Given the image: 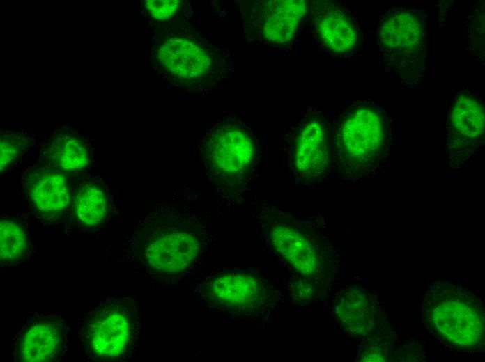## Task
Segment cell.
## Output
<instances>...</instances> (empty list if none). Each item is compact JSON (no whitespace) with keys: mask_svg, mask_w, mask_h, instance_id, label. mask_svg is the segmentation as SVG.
Wrapping results in <instances>:
<instances>
[{"mask_svg":"<svg viewBox=\"0 0 485 362\" xmlns=\"http://www.w3.org/2000/svg\"><path fill=\"white\" fill-rule=\"evenodd\" d=\"M151 57L171 87L190 94L216 88L232 70L226 49L183 22L167 24L152 47Z\"/></svg>","mask_w":485,"mask_h":362,"instance_id":"obj_1","label":"cell"},{"mask_svg":"<svg viewBox=\"0 0 485 362\" xmlns=\"http://www.w3.org/2000/svg\"><path fill=\"white\" fill-rule=\"evenodd\" d=\"M332 159L343 178L359 180L373 175L387 153L389 131L384 111L371 102L347 107L334 127Z\"/></svg>","mask_w":485,"mask_h":362,"instance_id":"obj_2","label":"cell"},{"mask_svg":"<svg viewBox=\"0 0 485 362\" xmlns=\"http://www.w3.org/2000/svg\"><path fill=\"white\" fill-rule=\"evenodd\" d=\"M421 307L425 326L443 343L461 352L484 348L483 304L467 288L438 280L426 289Z\"/></svg>","mask_w":485,"mask_h":362,"instance_id":"obj_3","label":"cell"},{"mask_svg":"<svg viewBox=\"0 0 485 362\" xmlns=\"http://www.w3.org/2000/svg\"><path fill=\"white\" fill-rule=\"evenodd\" d=\"M140 331V310L134 299L105 297L82 319L80 349L86 359L95 361L124 359L137 348Z\"/></svg>","mask_w":485,"mask_h":362,"instance_id":"obj_4","label":"cell"},{"mask_svg":"<svg viewBox=\"0 0 485 362\" xmlns=\"http://www.w3.org/2000/svg\"><path fill=\"white\" fill-rule=\"evenodd\" d=\"M377 42L385 68L406 86H419L426 57L424 14L414 8L392 7L379 22Z\"/></svg>","mask_w":485,"mask_h":362,"instance_id":"obj_5","label":"cell"},{"mask_svg":"<svg viewBox=\"0 0 485 362\" xmlns=\"http://www.w3.org/2000/svg\"><path fill=\"white\" fill-rule=\"evenodd\" d=\"M201 155L215 184L226 193L239 192L251 176L258 145L251 129L240 120H219L203 140Z\"/></svg>","mask_w":485,"mask_h":362,"instance_id":"obj_6","label":"cell"},{"mask_svg":"<svg viewBox=\"0 0 485 362\" xmlns=\"http://www.w3.org/2000/svg\"><path fill=\"white\" fill-rule=\"evenodd\" d=\"M138 254L145 267L161 276L180 275L199 259L203 234L198 226L183 218L164 217L144 230Z\"/></svg>","mask_w":485,"mask_h":362,"instance_id":"obj_7","label":"cell"},{"mask_svg":"<svg viewBox=\"0 0 485 362\" xmlns=\"http://www.w3.org/2000/svg\"><path fill=\"white\" fill-rule=\"evenodd\" d=\"M261 224L272 251L303 278H317L330 265L328 245L291 214L268 207L261 215Z\"/></svg>","mask_w":485,"mask_h":362,"instance_id":"obj_8","label":"cell"},{"mask_svg":"<svg viewBox=\"0 0 485 362\" xmlns=\"http://www.w3.org/2000/svg\"><path fill=\"white\" fill-rule=\"evenodd\" d=\"M330 145L324 116L309 110L291 132L288 161L291 175L298 185L312 187L321 182L330 169Z\"/></svg>","mask_w":485,"mask_h":362,"instance_id":"obj_9","label":"cell"},{"mask_svg":"<svg viewBox=\"0 0 485 362\" xmlns=\"http://www.w3.org/2000/svg\"><path fill=\"white\" fill-rule=\"evenodd\" d=\"M199 293L210 307L238 316L262 313L270 301L268 283L247 270H229L206 278Z\"/></svg>","mask_w":485,"mask_h":362,"instance_id":"obj_10","label":"cell"},{"mask_svg":"<svg viewBox=\"0 0 485 362\" xmlns=\"http://www.w3.org/2000/svg\"><path fill=\"white\" fill-rule=\"evenodd\" d=\"M484 107L471 92L461 90L451 103L446 129L447 165L457 171L472 159L484 139Z\"/></svg>","mask_w":485,"mask_h":362,"instance_id":"obj_11","label":"cell"},{"mask_svg":"<svg viewBox=\"0 0 485 362\" xmlns=\"http://www.w3.org/2000/svg\"><path fill=\"white\" fill-rule=\"evenodd\" d=\"M305 1H254L244 14L245 36L256 43L285 47L307 12Z\"/></svg>","mask_w":485,"mask_h":362,"instance_id":"obj_12","label":"cell"},{"mask_svg":"<svg viewBox=\"0 0 485 362\" xmlns=\"http://www.w3.org/2000/svg\"><path fill=\"white\" fill-rule=\"evenodd\" d=\"M68 330L58 313H33L20 323L11 343L15 361H56L66 352Z\"/></svg>","mask_w":485,"mask_h":362,"instance_id":"obj_13","label":"cell"},{"mask_svg":"<svg viewBox=\"0 0 485 362\" xmlns=\"http://www.w3.org/2000/svg\"><path fill=\"white\" fill-rule=\"evenodd\" d=\"M311 14L316 36L328 52L346 56L357 47L360 40L357 24L342 5L332 1H316Z\"/></svg>","mask_w":485,"mask_h":362,"instance_id":"obj_14","label":"cell"},{"mask_svg":"<svg viewBox=\"0 0 485 362\" xmlns=\"http://www.w3.org/2000/svg\"><path fill=\"white\" fill-rule=\"evenodd\" d=\"M22 182L33 208L44 218L54 219L69 207L70 185L61 172L47 166H35L26 171Z\"/></svg>","mask_w":485,"mask_h":362,"instance_id":"obj_15","label":"cell"},{"mask_svg":"<svg viewBox=\"0 0 485 362\" xmlns=\"http://www.w3.org/2000/svg\"><path fill=\"white\" fill-rule=\"evenodd\" d=\"M334 311L338 323L348 333L358 336L371 335L379 321L376 301L359 286L342 289L336 297Z\"/></svg>","mask_w":485,"mask_h":362,"instance_id":"obj_16","label":"cell"},{"mask_svg":"<svg viewBox=\"0 0 485 362\" xmlns=\"http://www.w3.org/2000/svg\"><path fill=\"white\" fill-rule=\"evenodd\" d=\"M43 158L50 168L60 172H73L89 164L91 152L82 137L72 131L59 129L49 138Z\"/></svg>","mask_w":485,"mask_h":362,"instance_id":"obj_17","label":"cell"},{"mask_svg":"<svg viewBox=\"0 0 485 362\" xmlns=\"http://www.w3.org/2000/svg\"><path fill=\"white\" fill-rule=\"evenodd\" d=\"M73 209L77 221L82 226L94 227L100 225L108 212L106 193L97 184L84 182L77 191Z\"/></svg>","mask_w":485,"mask_h":362,"instance_id":"obj_18","label":"cell"},{"mask_svg":"<svg viewBox=\"0 0 485 362\" xmlns=\"http://www.w3.org/2000/svg\"><path fill=\"white\" fill-rule=\"evenodd\" d=\"M29 251V239L24 225L13 217L0 222L1 263L14 265L24 260Z\"/></svg>","mask_w":485,"mask_h":362,"instance_id":"obj_19","label":"cell"},{"mask_svg":"<svg viewBox=\"0 0 485 362\" xmlns=\"http://www.w3.org/2000/svg\"><path fill=\"white\" fill-rule=\"evenodd\" d=\"M36 137L28 132L8 130L1 132V173L17 161L35 143Z\"/></svg>","mask_w":485,"mask_h":362,"instance_id":"obj_20","label":"cell"},{"mask_svg":"<svg viewBox=\"0 0 485 362\" xmlns=\"http://www.w3.org/2000/svg\"><path fill=\"white\" fill-rule=\"evenodd\" d=\"M465 30V42L476 58H484V9L480 3L470 13Z\"/></svg>","mask_w":485,"mask_h":362,"instance_id":"obj_21","label":"cell"},{"mask_svg":"<svg viewBox=\"0 0 485 362\" xmlns=\"http://www.w3.org/2000/svg\"><path fill=\"white\" fill-rule=\"evenodd\" d=\"M183 1L179 0L169 1H144V6L147 13L153 19L162 23L170 24L178 22L183 10Z\"/></svg>","mask_w":485,"mask_h":362,"instance_id":"obj_22","label":"cell"},{"mask_svg":"<svg viewBox=\"0 0 485 362\" xmlns=\"http://www.w3.org/2000/svg\"><path fill=\"white\" fill-rule=\"evenodd\" d=\"M388 347L382 343L369 340L362 348L358 361H387L391 357Z\"/></svg>","mask_w":485,"mask_h":362,"instance_id":"obj_23","label":"cell"}]
</instances>
